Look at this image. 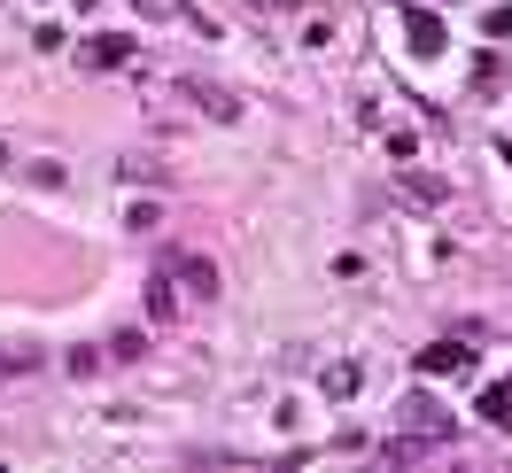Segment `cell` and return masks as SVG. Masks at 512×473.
I'll list each match as a JSON object with an SVG mask.
<instances>
[{
  "label": "cell",
  "mask_w": 512,
  "mask_h": 473,
  "mask_svg": "<svg viewBox=\"0 0 512 473\" xmlns=\"http://www.w3.org/2000/svg\"><path fill=\"white\" fill-rule=\"evenodd\" d=\"M163 272L187 287V295H218V264H210V256H194V249H171V256H163Z\"/></svg>",
  "instance_id": "6da1fadb"
},
{
  "label": "cell",
  "mask_w": 512,
  "mask_h": 473,
  "mask_svg": "<svg viewBox=\"0 0 512 473\" xmlns=\"http://www.w3.org/2000/svg\"><path fill=\"white\" fill-rule=\"evenodd\" d=\"M404 427H412L419 442H443V435H450V419H443V404H435V396H412V404H404Z\"/></svg>",
  "instance_id": "3957f363"
},
{
  "label": "cell",
  "mask_w": 512,
  "mask_h": 473,
  "mask_svg": "<svg viewBox=\"0 0 512 473\" xmlns=\"http://www.w3.org/2000/svg\"><path fill=\"white\" fill-rule=\"evenodd\" d=\"M466 365H474V349H466V342H427V349H419V373H466Z\"/></svg>",
  "instance_id": "277c9868"
},
{
  "label": "cell",
  "mask_w": 512,
  "mask_h": 473,
  "mask_svg": "<svg viewBox=\"0 0 512 473\" xmlns=\"http://www.w3.org/2000/svg\"><path fill=\"white\" fill-rule=\"evenodd\" d=\"M0 171H8V148H0Z\"/></svg>",
  "instance_id": "9c48e42d"
},
{
  "label": "cell",
  "mask_w": 512,
  "mask_h": 473,
  "mask_svg": "<svg viewBox=\"0 0 512 473\" xmlns=\"http://www.w3.org/2000/svg\"><path fill=\"white\" fill-rule=\"evenodd\" d=\"M357 380H365L357 365H326V396H357Z\"/></svg>",
  "instance_id": "8992f818"
},
{
  "label": "cell",
  "mask_w": 512,
  "mask_h": 473,
  "mask_svg": "<svg viewBox=\"0 0 512 473\" xmlns=\"http://www.w3.org/2000/svg\"><path fill=\"white\" fill-rule=\"evenodd\" d=\"M489 39H512V8H497V16H489Z\"/></svg>",
  "instance_id": "ba28073f"
},
{
  "label": "cell",
  "mask_w": 512,
  "mask_h": 473,
  "mask_svg": "<svg viewBox=\"0 0 512 473\" xmlns=\"http://www.w3.org/2000/svg\"><path fill=\"white\" fill-rule=\"evenodd\" d=\"M404 39H412V55L427 63V55H443V16H427V8H404Z\"/></svg>",
  "instance_id": "7a4b0ae2"
},
{
  "label": "cell",
  "mask_w": 512,
  "mask_h": 473,
  "mask_svg": "<svg viewBox=\"0 0 512 473\" xmlns=\"http://www.w3.org/2000/svg\"><path fill=\"white\" fill-rule=\"evenodd\" d=\"M16 373H39V349L24 357V349H0V380H16Z\"/></svg>",
  "instance_id": "52a82bcc"
},
{
  "label": "cell",
  "mask_w": 512,
  "mask_h": 473,
  "mask_svg": "<svg viewBox=\"0 0 512 473\" xmlns=\"http://www.w3.org/2000/svg\"><path fill=\"white\" fill-rule=\"evenodd\" d=\"M481 419H489V427H512V380L481 388Z\"/></svg>",
  "instance_id": "5b68a950"
}]
</instances>
